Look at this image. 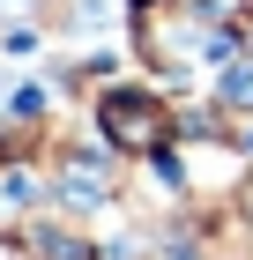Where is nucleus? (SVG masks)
Segmentation results:
<instances>
[{"mask_svg": "<svg viewBox=\"0 0 253 260\" xmlns=\"http://www.w3.org/2000/svg\"><path fill=\"white\" fill-rule=\"evenodd\" d=\"M104 134L127 141V149H156V134H164V112H156L149 97H134V89H119V97H104Z\"/></svg>", "mask_w": 253, "mask_h": 260, "instance_id": "obj_1", "label": "nucleus"}, {"mask_svg": "<svg viewBox=\"0 0 253 260\" xmlns=\"http://www.w3.org/2000/svg\"><path fill=\"white\" fill-rule=\"evenodd\" d=\"M67 201H75V208H97V201H104L97 164H67Z\"/></svg>", "mask_w": 253, "mask_h": 260, "instance_id": "obj_2", "label": "nucleus"}, {"mask_svg": "<svg viewBox=\"0 0 253 260\" xmlns=\"http://www.w3.org/2000/svg\"><path fill=\"white\" fill-rule=\"evenodd\" d=\"M223 97H231V104H253V67H231V75H223Z\"/></svg>", "mask_w": 253, "mask_h": 260, "instance_id": "obj_3", "label": "nucleus"}]
</instances>
